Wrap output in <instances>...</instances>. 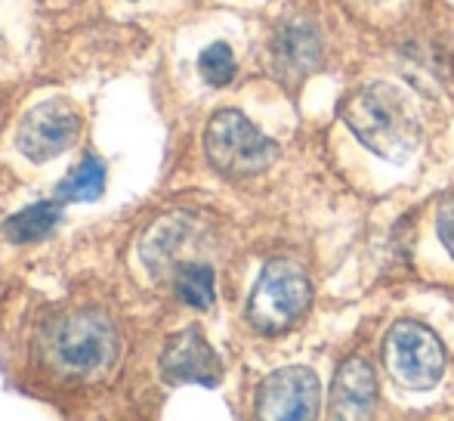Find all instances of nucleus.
<instances>
[{"label": "nucleus", "mask_w": 454, "mask_h": 421, "mask_svg": "<svg viewBox=\"0 0 454 421\" xmlns=\"http://www.w3.org/2000/svg\"><path fill=\"white\" fill-rule=\"evenodd\" d=\"M174 289L176 298L195 310H210L216 301L214 270L207 264H180L174 273Z\"/></svg>", "instance_id": "12"}, {"label": "nucleus", "mask_w": 454, "mask_h": 421, "mask_svg": "<svg viewBox=\"0 0 454 421\" xmlns=\"http://www.w3.org/2000/svg\"><path fill=\"white\" fill-rule=\"evenodd\" d=\"M347 127L377 158L402 164L420 146V112L402 87L389 81H371L349 93L340 106Z\"/></svg>", "instance_id": "1"}, {"label": "nucleus", "mask_w": 454, "mask_h": 421, "mask_svg": "<svg viewBox=\"0 0 454 421\" xmlns=\"http://www.w3.org/2000/svg\"><path fill=\"white\" fill-rule=\"evenodd\" d=\"M161 375L170 385H201L216 387L223 378V362L207 344L201 329H183L168 341L161 353Z\"/></svg>", "instance_id": "8"}, {"label": "nucleus", "mask_w": 454, "mask_h": 421, "mask_svg": "<svg viewBox=\"0 0 454 421\" xmlns=\"http://www.w3.org/2000/svg\"><path fill=\"white\" fill-rule=\"evenodd\" d=\"M436 226H439V239H442L445 251L454 258V193H449L439 205L436 214Z\"/></svg>", "instance_id": "15"}, {"label": "nucleus", "mask_w": 454, "mask_h": 421, "mask_svg": "<svg viewBox=\"0 0 454 421\" xmlns=\"http://www.w3.org/2000/svg\"><path fill=\"white\" fill-rule=\"evenodd\" d=\"M47 356L66 375H99L118 356V331L99 310H74L50 325Z\"/></svg>", "instance_id": "2"}, {"label": "nucleus", "mask_w": 454, "mask_h": 421, "mask_svg": "<svg viewBox=\"0 0 454 421\" xmlns=\"http://www.w3.org/2000/svg\"><path fill=\"white\" fill-rule=\"evenodd\" d=\"M102 193H106V164L96 155H87L59 187L62 202H96Z\"/></svg>", "instance_id": "13"}, {"label": "nucleus", "mask_w": 454, "mask_h": 421, "mask_svg": "<svg viewBox=\"0 0 454 421\" xmlns=\"http://www.w3.org/2000/svg\"><path fill=\"white\" fill-rule=\"evenodd\" d=\"M272 53H275V66L285 75H306L316 68L322 44H318L316 28H309L303 22H291L278 31V37L272 44Z\"/></svg>", "instance_id": "10"}, {"label": "nucleus", "mask_w": 454, "mask_h": 421, "mask_svg": "<svg viewBox=\"0 0 454 421\" xmlns=\"http://www.w3.org/2000/svg\"><path fill=\"white\" fill-rule=\"evenodd\" d=\"M204 152L210 164L226 177L263 174L278 158V143L260 133L247 115L239 108H223L207 121L204 131Z\"/></svg>", "instance_id": "4"}, {"label": "nucleus", "mask_w": 454, "mask_h": 421, "mask_svg": "<svg viewBox=\"0 0 454 421\" xmlns=\"http://www.w3.org/2000/svg\"><path fill=\"white\" fill-rule=\"evenodd\" d=\"M198 72L210 87H226L235 78V53L229 44L216 41L198 56Z\"/></svg>", "instance_id": "14"}, {"label": "nucleus", "mask_w": 454, "mask_h": 421, "mask_svg": "<svg viewBox=\"0 0 454 421\" xmlns=\"http://www.w3.org/2000/svg\"><path fill=\"white\" fill-rule=\"evenodd\" d=\"M81 137V115L66 99H43L22 115L16 127V146L28 162L43 164L68 152Z\"/></svg>", "instance_id": "6"}, {"label": "nucleus", "mask_w": 454, "mask_h": 421, "mask_svg": "<svg viewBox=\"0 0 454 421\" xmlns=\"http://www.w3.org/2000/svg\"><path fill=\"white\" fill-rule=\"evenodd\" d=\"M62 220V210L53 202H37V205L22 208L4 223V233L10 242H37L47 239Z\"/></svg>", "instance_id": "11"}, {"label": "nucleus", "mask_w": 454, "mask_h": 421, "mask_svg": "<svg viewBox=\"0 0 454 421\" xmlns=\"http://www.w3.org/2000/svg\"><path fill=\"white\" fill-rule=\"evenodd\" d=\"M322 406V385L303 366H285L260 385L257 412L270 421H309Z\"/></svg>", "instance_id": "7"}, {"label": "nucleus", "mask_w": 454, "mask_h": 421, "mask_svg": "<svg viewBox=\"0 0 454 421\" xmlns=\"http://www.w3.org/2000/svg\"><path fill=\"white\" fill-rule=\"evenodd\" d=\"M383 362L399 385L411 391H427L445 372V347L424 322H395L383 344Z\"/></svg>", "instance_id": "5"}, {"label": "nucleus", "mask_w": 454, "mask_h": 421, "mask_svg": "<svg viewBox=\"0 0 454 421\" xmlns=\"http://www.w3.org/2000/svg\"><path fill=\"white\" fill-rule=\"evenodd\" d=\"M377 409V375L374 366L362 356L347 360L337 369V378L331 385V416L343 421L371 418Z\"/></svg>", "instance_id": "9"}, {"label": "nucleus", "mask_w": 454, "mask_h": 421, "mask_svg": "<svg viewBox=\"0 0 454 421\" xmlns=\"http://www.w3.org/2000/svg\"><path fill=\"white\" fill-rule=\"evenodd\" d=\"M312 301V282L294 258H272L263 266L247 301V322L263 335L291 329Z\"/></svg>", "instance_id": "3"}]
</instances>
